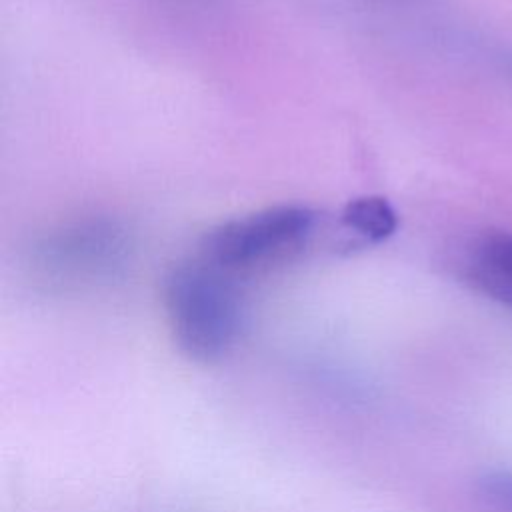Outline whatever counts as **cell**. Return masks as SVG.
<instances>
[{
	"mask_svg": "<svg viewBox=\"0 0 512 512\" xmlns=\"http://www.w3.org/2000/svg\"><path fill=\"white\" fill-rule=\"evenodd\" d=\"M234 278L202 256L174 266L166 276L168 324L190 360L214 364L236 346L244 328V304Z\"/></svg>",
	"mask_w": 512,
	"mask_h": 512,
	"instance_id": "obj_1",
	"label": "cell"
},
{
	"mask_svg": "<svg viewBox=\"0 0 512 512\" xmlns=\"http://www.w3.org/2000/svg\"><path fill=\"white\" fill-rule=\"evenodd\" d=\"M318 216L302 204L268 206L214 226L200 256L232 276L282 262L308 244Z\"/></svg>",
	"mask_w": 512,
	"mask_h": 512,
	"instance_id": "obj_2",
	"label": "cell"
},
{
	"mask_svg": "<svg viewBox=\"0 0 512 512\" xmlns=\"http://www.w3.org/2000/svg\"><path fill=\"white\" fill-rule=\"evenodd\" d=\"M128 252L124 230L106 218H84L48 234L36 248L38 264L58 278L110 274Z\"/></svg>",
	"mask_w": 512,
	"mask_h": 512,
	"instance_id": "obj_3",
	"label": "cell"
},
{
	"mask_svg": "<svg viewBox=\"0 0 512 512\" xmlns=\"http://www.w3.org/2000/svg\"><path fill=\"white\" fill-rule=\"evenodd\" d=\"M464 270L474 288L512 308L510 232H486L476 238L466 254Z\"/></svg>",
	"mask_w": 512,
	"mask_h": 512,
	"instance_id": "obj_4",
	"label": "cell"
},
{
	"mask_svg": "<svg viewBox=\"0 0 512 512\" xmlns=\"http://www.w3.org/2000/svg\"><path fill=\"white\" fill-rule=\"evenodd\" d=\"M340 222L348 232L366 242H382L396 232L398 214L382 196H360L344 206Z\"/></svg>",
	"mask_w": 512,
	"mask_h": 512,
	"instance_id": "obj_5",
	"label": "cell"
}]
</instances>
